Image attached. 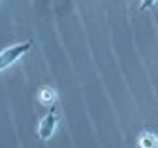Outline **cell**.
<instances>
[{
	"label": "cell",
	"mask_w": 158,
	"mask_h": 148,
	"mask_svg": "<svg viewBox=\"0 0 158 148\" xmlns=\"http://www.w3.org/2000/svg\"><path fill=\"white\" fill-rule=\"evenodd\" d=\"M31 46H33V39H28V41L17 43L13 46H8L7 49H3L0 53V72L5 71L7 68H10L13 63H17L23 54H27L30 51Z\"/></svg>",
	"instance_id": "cell-1"
},
{
	"label": "cell",
	"mask_w": 158,
	"mask_h": 148,
	"mask_svg": "<svg viewBox=\"0 0 158 148\" xmlns=\"http://www.w3.org/2000/svg\"><path fill=\"white\" fill-rule=\"evenodd\" d=\"M58 122H59V112H58L56 107H51L49 112L41 118V122H40V125H38V137L44 142L49 140V138L53 137L54 130H56Z\"/></svg>",
	"instance_id": "cell-2"
},
{
	"label": "cell",
	"mask_w": 158,
	"mask_h": 148,
	"mask_svg": "<svg viewBox=\"0 0 158 148\" xmlns=\"http://www.w3.org/2000/svg\"><path fill=\"white\" fill-rule=\"evenodd\" d=\"M38 97H40V102H41L43 105H53V104L56 102V91H54L53 87L44 86V87L40 89Z\"/></svg>",
	"instance_id": "cell-3"
},
{
	"label": "cell",
	"mask_w": 158,
	"mask_h": 148,
	"mask_svg": "<svg viewBox=\"0 0 158 148\" xmlns=\"http://www.w3.org/2000/svg\"><path fill=\"white\" fill-rule=\"evenodd\" d=\"M137 145H138V148H158V137L150 132H145L140 135Z\"/></svg>",
	"instance_id": "cell-4"
},
{
	"label": "cell",
	"mask_w": 158,
	"mask_h": 148,
	"mask_svg": "<svg viewBox=\"0 0 158 148\" xmlns=\"http://www.w3.org/2000/svg\"><path fill=\"white\" fill-rule=\"evenodd\" d=\"M156 3V0H142L140 3V12H147V10L153 8V5Z\"/></svg>",
	"instance_id": "cell-5"
}]
</instances>
